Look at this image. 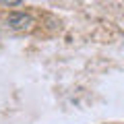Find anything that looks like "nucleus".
Returning <instances> with one entry per match:
<instances>
[{
    "label": "nucleus",
    "instance_id": "1",
    "mask_svg": "<svg viewBox=\"0 0 124 124\" xmlns=\"http://www.w3.org/2000/svg\"><path fill=\"white\" fill-rule=\"evenodd\" d=\"M8 23L13 29H29L31 25H33V21H31V17H27V15L19 13V15H10L8 17Z\"/></svg>",
    "mask_w": 124,
    "mask_h": 124
},
{
    "label": "nucleus",
    "instance_id": "2",
    "mask_svg": "<svg viewBox=\"0 0 124 124\" xmlns=\"http://www.w3.org/2000/svg\"><path fill=\"white\" fill-rule=\"evenodd\" d=\"M21 0H0V4H6V6H17Z\"/></svg>",
    "mask_w": 124,
    "mask_h": 124
}]
</instances>
